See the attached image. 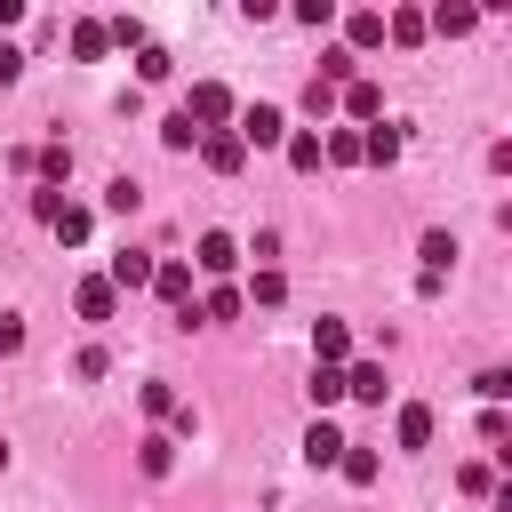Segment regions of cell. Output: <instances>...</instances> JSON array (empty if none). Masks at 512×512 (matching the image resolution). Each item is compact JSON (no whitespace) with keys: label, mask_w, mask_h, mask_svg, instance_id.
Instances as JSON below:
<instances>
[{"label":"cell","mask_w":512,"mask_h":512,"mask_svg":"<svg viewBox=\"0 0 512 512\" xmlns=\"http://www.w3.org/2000/svg\"><path fill=\"white\" fill-rule=\"evenodd\" d=\"M184 120H192L200 136H208V128H224V120H232V88H224V80H200V88L184 96Z\"/></svg>","instance_id":"1"},{"label":"cell","mask_w":512,"mask_h":512,"mask_svg":"<svg viewBox=\"0 0 512 512\" xmlns=\"http://www.w3.org/2000/svg\"><path fill=\"white\" fill-rule=\"evenodd\" d=\"M232 136H240L248 152H264V144H288V112H280V104H248Z\"/></svg>","instance_id":"2"},{"label":"cell","mask_w":512,"mask_h":512,"mask_svg":"<svg viewBox=\"0 0 512 512\" xmlns=\"http://www.w3.org/2000/svg\"><path fill=\"white\" fill-rule=\"evenodd\" d=\"M200 160H208L216 176H240V168H248V144H240L232 128H208V136H200Z\"/></svg>","instance_id":"3"},{"label":"cell","mask_w":512,"mask_h":512,"mask_svg":"<svg viewBox=\"0 0 512 512\" xmlns=\"http://www.w3.org/2000/svg\"><path fill=\"white\" fill-rule=\"evenodd\" d=\"M192 264H200V272H216V280H224V272H232V264H240V240H232V232H200V248H192Z\"/></svg>","instance_id":"4"},{"label":"cell","mask_w":512,"mask_h":512,"mask_svg":"<svg viewBox=\"0 0 512 512\" xmlns=\"http://www.w3.org/2000/svg\"><path fill=\"white\" fill-rule=\"evenodd\" d=\"M152 288H160V304H176V312H192V264H152Z\"/></svg>","instance_id":"5"},{"label":"cell","mask_w":512,"mask_h":512,"mask_svg":"<svg viewBox=\"0 0 512 512\" xmlns=\"http://www.w3.org/2000/svg\"><path fill=\"white\" fill-rule=\"evenodd\" d=\"M112 304H120V296H112V280H104V272H88V280L72 288V312H80V320H112Z\"/></svg>","instance_id":"6"},{"label":"cell","mask_w":512,"mask_h":512,"mask_svg":"<svg viewBox=\"0 0 512 512\" xmlns=\"http://www.w3.org/2000/svg\"><path fill=\"white\" fill-rule=\"evenodd\" d=\"M312 360H320V368H344V360H352V328H344V320H320V328H312Z\"/></svg>","instance_id":"7"},{"label":"cell","mask_w":512,"mask_h":512,"mask_svg":"<svg viewBox=\"0 0 512 512\" xmlns=\"http://www.w3.org/2000/svg\"><path fill=\"white\" fill-rule=\"evenodd\" d=\"M336 104H344L352 120H368V128L384 120V88H376V80H352V88H336Z\"/></svg>","instance_id":"8"},{"label":"cell","mask_w":512,"mask_h":512,"mask_svg":"<svg viewBox=\"0 0 512 512\" xmlns=\"http://www.w3.org/2000/svg\"><path fill=\"white\" fill-rule=\"evenodd\" d=\"M360 160H368V168H392V160H400V128H392V120L360 128Z\"/></svg>","instance_id":"9"},{"label":"cell","mask_w":512,"mask_h":512,"mask_svg":"<svg viewBox=\"0 0 512 512\" xmlns=\"http://www.w3.org/2000/svg\"><path fill=\"white\" fill-rule=\"evenodd\" d=\"M104 280H112V296H120V288H152V256H144V248H120Z\"/></svg>","instance_id":"10"},{"label":"cell","mask_w":512,"mask_h":512,"mask_svg":"<svg viewBox=\"0 0 512 512\" xmlns=\"http://www.w3.org/2000/svg\"><path fill=\"white\" fill-rule=\"evenodd\" d=\"M392 440H400V448H432V408H424V400H408V408L392 416Z\"/></svg>","instance_id":"11"},{"label":"cell","mask_w":512,"mask_h":512,"mask_svg":"<svg viewBox=\"0 0 512 512\" xmlns=\"http://www.w3.org/2000/svg\"><path fill=\"white\" fill-rule=\"evenodd\" d=\"M336 456H344V432H336V424H328V416H320V424H312V432H304V464H312V472H320V464H336Z\"/></svg>","instance_id":"12"},{"label":"cell","mask_w":512,"mask_h":512,"mask_svg":"<svg viewBox=\"0 0 512 512\" xmlns=\"http://www.w3.org/2000/svg\"><path fill=\"white\" fill-rule=\"evenodd\" d=\"M344 40L352 48H384V8H352L344 16Z\"/></svg>","instance_id":"13"},{"label":"cell","mask_w":512,"mask_h":512,"mask_svg":"<svg viewBox=\"0 0 512 512\" xmlns=\"http://www.w3.org/2000/svg\"><path fill=\"white\" fill-rule=\"evenodd\" d=\"M344 392H352V400H376V408H384V368H376V360H352V368H344Z\"/></svg>","instance_id":"14"},{"label":"cell","mask_w":512,"mask_h":512,"mask_svg":"<svg viewBox=\"0 0 512 512\" xmlns=\"http://www.w3.org/2000/svg\"><path fill=\"white\" fill-rule=\"evenodd\" d=\"M472 24H480V8H448V0H440V8L424 16V32H448V40H464Z\"/></svg>","instance_id":"15"},{"label":"cell","mask_w":512,"mask_h":512,"mask_svg":"<svg viewBox=\"0 0 512 512\" xmlns=\"http://www.w3.org/2000/svg\"><path fill=\"white\" fill-rule=\"evenodd\" d=\"M384 40H392V48H416V40H424V8H392V16H384Z\"/></svg>","instance_id":"16"},{"label":"cell","mask_w":512,"mask_h":512,"mask_svg":"<svg viewBox=\"0 0 512 512\" xmlns=\"http://www.w3.org/2000/svg\"><path fill=\"white\" fill-rule=\"evenodd\" d=\"M104 48H112V40H104V24H96V16H80V24H72V56H80V64H104Z\"/></svg>","instance_id":"17"},{"label":"cell","mask_w":512,"mask_h":512,"mask_svg":"<svg viewBox=\"0 0 512 512\" xmlns=\"http://www.w3.org/2000/svg\"><path fill=\"white\" fill-rule=\"evenodd\" d=\"M456 264V232H424V280L440 288V272Z\"/></svg>","instance_id":"18"},{"label":"cell","mask_w":512,"mask_h":512,"mask_svg":"<svg viewBox=\"0 0 512 512\" xmlns=\"http://www.w3.org/2000/svg\"><path fill=\"white\" fill-rule=\"evenodd\" d=\"M320 160L352 168V160H360V128H328V136H320Z\"/></svg>","instance_id":"19"},{"label":"cell","mask_w":512,"mask_h":512,"mask_svg":"<svg viewBox=\"0 0 512 512\" xmlns=\"http://www.w3.org/2000/svg\"><path fill=\"white\" fill-rule=\"evenodd\" d=\"M88 224H96V216H88V208H72V200H64V208H56V224H48V232H56V240H64V248H80V240H88Z\"/></svg>","instance_id":"20"},{"label":"cell","mask_w":512,"mask_h":512,"mask_svg":"<svg viewBox=\"0 0 512 512\" xmlns=\"http://www.w3.org/2000/svg\"><path fill=\"white\" fill-rule=\"evenodd\" d=\"M304 392H312V408H336V400H344V368H320V360H312V384H304Z\"/></svg>","instance_id":"21"},{"label":"cell","mask_w":512,"mask_h":512,"mask_svg":"<svg viewBox=\"0 0 512 512\" xmlns=\"http://www.w3.org/2000/svg\"><path fill=\"white\" fill-rule=\"evenodd\" d=\"M336 472H344L352 488H368V480H376V448H352V440H344V456H336Z\"/></svg>","instance_id":"22"},{"label":"cell","mask_w":512,"mask_h":512,"mask_svg":"<svg viewBox=\"0 0 512 512\" xmlns=\"http://www.w3.org/2000/svg\"><path fill=\"white\" fill-rule=\"evenodd\" d=\"M288 168H296V176H312V168H320V136H312V128H296V136H288Z\"/></svg>","instance_id":"23"},{"label":"cell","mask_w":512,"mask_h":512,"mask_svg":"<svg viewBox=\"0 0 512 512\" xmlns=\"http://www.w3.org/2000/svg\"><path fill=\"white\" fill-rule=\"evenodd\" d=\"M160 144H168V152H192V144H200V128H192L184 112H168V120H160Z\"/></svg>","instance_id":"24"},{"label":"cell","mask_w":512,"mask_h":512,"mask_svg":"<svg viewBox=\"0 0 512 512\" xmlns=\"http://www.w3.org/2000/svg\"><path fill=\"white\" fill-rule=\"evenodd\" d=\"M296 24H304V32H328V24H336V0H296Z\"/></svg>","instance_id":"25"},{"label":"cell","mask_w":512,"mask_h":512,"mask_svg":"<svg viewBox=\"0 0 512 512\" xmlns=\"http://www.w3.org/2000/svg\"><path fill=\"white\" fill-rule=\"evenodd\" d=\"M168 72H176V64H168V48H152V40H144V48H136V80H168Z\"/></svg>","instance_id":"26"},{"label":"cell","mask_w":512,"mask_h":512,"mask_svg":"<svg viewBox=\"0 0 512 512\" xmlns=\"http://www.w3.org/2000/svg\"><path fill=\"white\" fill-rule=\"evenodd\" d=\"M64 176H72V152H64V144H48V152H40V184H56V192H64Z\"/></svg>","instance_id":"27"},{"label":"cell","mask_w":512,"mask_h":512,"mask_svg":"<svg viewBox=\"0 0 512 512\" xmlns=\"http://www.w3.org/2000/svg\"><path fill=\"white\" fill-rule=\"evenodd\" d=\"M192 312H200V320H240V288H216V296L192 304Z\"/></svg>","instance_id":"28"},{"label":"cell","mask_w":512,"mask_h":512,"mask_svg":"<svg viewBox=\"0 0 512 512\" xmlns=\"http://www.w3.org/2000/svg\"><path fill=\"white\" fill-rule=\"evenodd\" d=\"M472 392H480V400H488V408H496V400H504V392H512V368H480V376H472Z\"/></svg>","instance_id":"29"},{"label":"cell","mask_w":512,"mask_h":512,"mask_svg":"<svg viewBox=\"0 0 512 512\" xmlns=\"http://www.w3.org/2000/svg\"><path fill=\"white\" fill-rule=\"evenodd\" d=\"M136 464H144V472H152V480H160V472H168V464H176V448H168V440H160V432H152V440H144V448H136Z\"/></svg>","instance_id":"30"},{"label":"cell","mask_w":512,"mask_h":512,"mask_svg":"<svg viewBox=\"0 0 512 512\" xmlns=\"http://www.w3.org/2000/svg\"><path fill=\"white\" fill-rule=\"evenodd\" d=\"M104 40H112V48H144V24H136V16H112Z\"/></svg>","instance_id":"31"},{"label":"cell","mask_w":512,"mask_h":512,"mask_svg":"<svg viewBox=\"0 0 512 512\" xmlns=\"http://www.w3.org/2000/svg\"><path fill=\"white\" fill-rule=\"evenodd\" d=\"M136 200H144V192H136L128 176H112V192H104V208H112V216H136Z\"/></svg>","instance_id":"32"},{"label":"cell","mask_w":512,"mask_h":512,"mask_svg":"<svg viewBox=\"0 0 512 512\" xmlns=\"http://www.w3.org/2000/svg\"><path fill=\"white\" fill-rule=\"evenodd\" d=\"M248 296H256V304H280V296H288V280H280V272H272V264H264V272H256V280H248Z\"/></svg>","instance_id":"33"},{"label":"cell","mask_w":512,"mask_h":512,"mask_svg":"<svg viewBox=\"0 0 512 512\" xmlns=\"http://www.w3.org/2000/svg\"><path fill=\"white\" fill-rule=\"evenodd\" d=\"M136 400H144V416H176V392H168V384H144Z\"/></svg>","instance_id":"34"},{"label":"cell","mask_w":512,"mask_h":512,"mask_svg":"<svg viewBox=\"0 0 512 512\" xmlns=\"http://www.w3.org/2000/svg\"><path fill=\"white\" fill-rule=\"evenodd\" d=\"M504 432H512V424H504V408H488V416H480V440H488L496 456H512V448H504Z\"/></svg>","instance_id":"35"},{"label":"cell","mask_w":512,"mask_h":512,"mask_svg":"<svg viewBox=\"0 0 512 512\" xmlns=\"http://www.w3.org/2000/svg\"><path fill=\"white\" fill-rule=\"evenodd\" d=\"M456 480H464V496H496V472H488V464H464Z\"/></svg>","instance_id":"36"},{"label":"cell","mask_w":512,"mask_h":512,"mask_svg":"<svg viewBox=\"0 0 512 512\" xmlns=\"http://www.w3.org/2000/svg\"><path fill=\"white\" fill-rule=\"evenodd\" d=\"M56 208H64V192H56V184H40V192H32V216H40V224H56Z\"/></svg>","instance_id":"37"},{"label":"cell","mask_w":512,"mask_h":512,"mask_svg":"<svg viewBox=\"0 0 512 512\" xmlns=\"http://www.w3.org/2000/svg\"><path fill=\"white\" fill-rule=\"evenodd\" d=\"M8 352H24V320H16V312H0V360H8Z\"/></svg>","instance_id":"38"},{"label":"cell","mask_w":512,"mask_h":512,"mask_svg":"<svg viewBox=\"0 0 512 512\" xmlns=\"http://www.w3.org/2000/svg\"><path fill=\"white\" fill-rule=\"evenodd\" d=\"M16 72H24V48H8V40H0V88H8Z\"/></svg>","instance_id":"39"},{"label":"cell","mask_w":512,"mask_h":512,"mask_svg":"<svg viewBox=\"0 0 512 512\" xmlns=\"http://www.w3.org/2000/svg\"><path fill=\"white\" fill-rule=\"evenodd\" d=\"M16 16H24V0H0V24H16Z\"/></svg>","instance_id":"40"},{"label":"cell","mask_w":512,"mask_h":512,"mask_svg":"<svg viewBox=\"0 0 512 512\" xmlns=\"http://www.w3.org/2000/svg\"><path fill=\"white\" fill-rule=\"evenodd\" d=\"M0 472H8V440H0Z\"/></svg>","instance_id":"41"}]
</instances>
